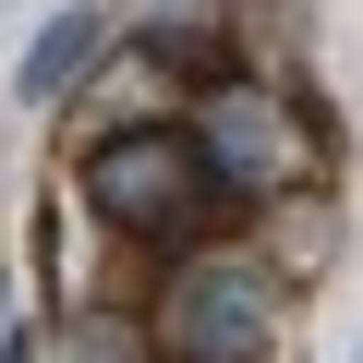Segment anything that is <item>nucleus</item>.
<instances>
[{
    "label": "nucleus",
    "instance_id": "f257e3e1",
    "mask_svg": "<svg viewBox=\"0 0 363 363\" xmlns=\"http://www.w3.org/2000/svg\"><path fill=\"white\" fill-rule=\"evenodd\" d=\"M85 206L109 218V230H206L218 206H230V182H218V157L194 145V121H133V133H109L97 157H85Z\"/></svg>",
    "mask_w": 363,
    "mask_h": 363
},
{
    "label": "nucleus",
    "instance_id": "f03ea898",
    "mask_svg": "<svg viewBox=\"0 0 363 363\" xmlns=\"http://www.w3.org/2000/svg\"><path fill=\"white\" fill-rule=\"evenodd\" d=\"M157 339H169V363H267L279 279L255 255H182L169 291H157Z\"/></svg>",
    "mask_w": 363,
    "mask_h": 363
},
{
    "label": "nucleus",
    "instance_id": "7ed1b4c3",
    "mask_svg": "<svg viewBox=\"0 0 363 363\" xmlns=\"http://www.w3.org/2000/svg\"><path fill=\"white\" fill-rule=\"evenodd\" d=\"M194 145L218 157V182H230V206H267V194H291L303 182V157H315V133L291 121V97H267V85H206V109H194Z\"/></svg>",
    "mask_w": 363,
    "mask_h": 363
},
{
    "label": "nucleus",
    "instance_id": "20e7f679",
    "mask_svg": "<svg viewBox=\"0 0 363 363\" xmlns=\"http://www.w3.org/2000/svg\"><path fill=\"white\" fill-rule=\"evenodd\" d=\"M97 37H109V25L85 13V0H73V13H49V37H37V61H25V97H61V85L97 61Z\"/></svg>",
    "mask_w": 363,
    "mask_h": 363
},
{
    "label": "nucleus",
    "instance_id": "39448f33",
    "mask_svg": "<svg viewBox=\"0 0 363 363\" xmlns=\"http://www.w3.org/2000/svg\"><path fill=\"white\" fill-rule=\"evenodd\" d=\"M61 363H133V339H121V327H73V339H61Z\"/></svg>",
    "mask_w": 363,
    "mask_h": 363
}]
</instances>
